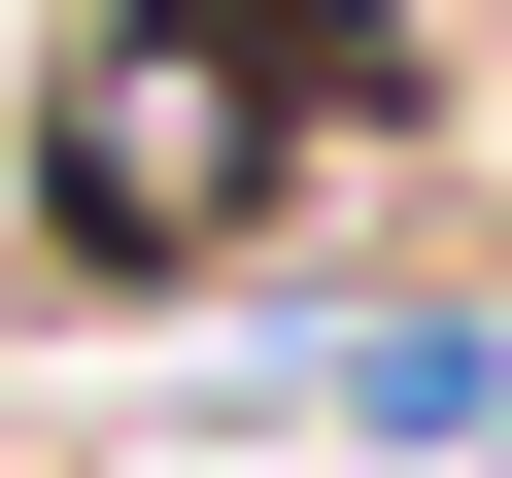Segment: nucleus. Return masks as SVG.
Wrapping results in <instances>:
<instances>
[{
  "mask_svg": "<svg viewBox=\"0 0 512 478\" xmlns=\"http://www.w3.org/2000/svg\"><path fill=\"white\" fill-rule=\"evenodd\" d=\"M376 69V0H137V35L69 69V137H35V205H69V274H171V239H239L274 205V137Z\"/></svg>",
  "mask_w": 512,
  "mask_h": 478,
  "instance_id": "f257e3e1",
  "label": "nucleus"
}]
</instances>
